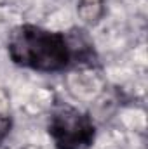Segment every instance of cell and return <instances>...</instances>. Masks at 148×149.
<instances>
[{
	"label": "cell",
	"instance_id": "obj_1",
	"mask_svg": "<svg viewBox=\"0 0 148 149\" xmlns=\"http://www.w3.org/2000/svg\"><path fill=\"white\" fill-rule=\"evenodd\" d=\"M84 31H73L70 37L58 31H47L32 24L12 30L9 37L11 59L25 68L37 71H59L78 54L87 59L92 54L91 43L84 38Z\"/></svg>",
	"mask_w": 148,
	"mask_h": 149
},
{
	"label": "cell",
	"instance_id": "obj_2",
	"mask_svg": "<svg viewBox=\"0 0 148 149\" xmlns=\"http://www.w3.org/2000/svg\"><path fill=\"white\" fill-rule=\"evenodd\" d=\"M49 132L58 149H89L94 142L92 120L68 104L54 108Z\"/></svg>",
	"mask_w": 148,
	"mask_h": 149
},
{
	"label": "cell",
	"instance_id": "obj_3",
	"mask_svg": "<svg viewBox=\"0 0 148 149\" xmlns=\"http://www.w3.org/2000/svg\"><path fill=\"white\" fill-rule=\"evenodd\" d=\"M105 0H80L78 16L85 23H96L105 12Z\"/></svg>",
	"mask_w": 148,
	"mask_h": 149
},
{
	"label": "cell",
	"instance_id": "obj_4",
	"mask_svg": "<svg viewBox=\"0 0 148 149\" xmlns=\"http://www.w3.org/2000/svg\"><path fill=\"white\" fill-rule=\"evenodd\" d=\"M9 130H11V120L7 116H2L0 114V142L7 137Z\"/></svg>",
	"mask_w": 148,
	"mask_h": 149
}]
</instances>
